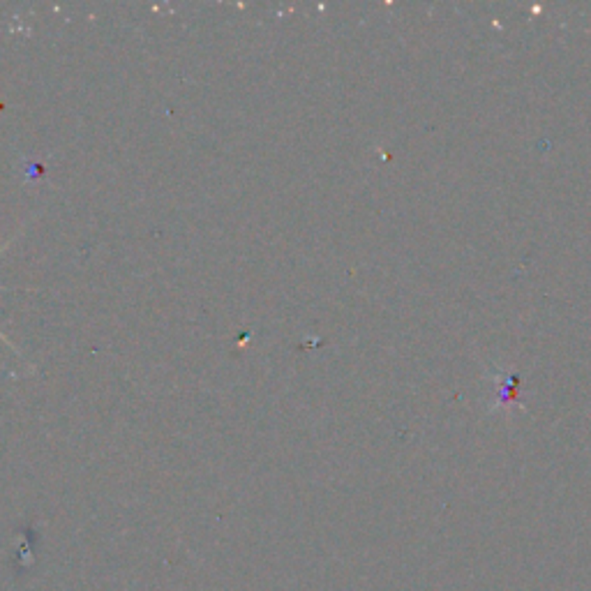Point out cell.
I'll list each match as a JSON object with an SVG mask.
<instances>
[{"label": "cell", "instance_id": "6da1fadb", "mask_svg": "<svg viewBox=\"0 0 591 591\" xmlns=\"http://www.w3.org/2000/svg\"><path fill=\"white\" fill-rule=\"evenodd\" d=\"M0 340H5V338H3V335H0Z\"/></svg>", "mask_w": 591, "mask_h": 591}]
</instances>
